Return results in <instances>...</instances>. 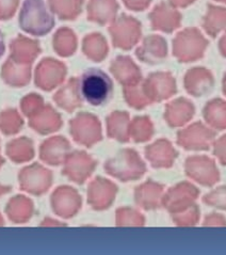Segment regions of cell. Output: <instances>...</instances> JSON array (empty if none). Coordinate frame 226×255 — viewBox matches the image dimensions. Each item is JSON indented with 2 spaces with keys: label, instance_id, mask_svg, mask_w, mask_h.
<instances>
[{
  "label": "cell",
  "instance_id": "8992f818",
  "mask_svg": "<svg viewBox=\"0 0 226 255\" xmlns=\"http://www.w3.org/2000/svg\"><path fill=\"white\" fill-rule=\"evenodd\" d=\"M208 222L210 224H214V226H225L226 224V220L222 216H219V215H215L210 217L208 219Z\"/></svg>",
  "mask_w": 226,
  "mask_h": 255
},
{
  "label": "cell",
  "instance_id": "6da1fadb",
  "mask_svg": "<svg viewBox=\"0 0 226 255\" xmlns=\"http://www.w3.org/2000/svg\"><path fill=\"white\" fill-rule=\"evenodd\" d=\"M79 92L86 102L93 106L106 104L113 93V84L108 75L99 70L90 69L80 78Z\"/></svg>",
  "mask_w": 226,
  "mask_h": 255
},
{
  "label": "cell",
  "instance_id": "9c48e42d",
  "mask_svg": "<svg viewBox=\"0 0 226 255\" xmlns=\"http://www.w3.org/2000/svg\"><path fill=\"white\" fill-rule=\"evenodd\" d=\"M223 1H226V0H223Z\"/></svg>",
  "mask_w": 226,
  "mask_h": 255
},
{
  "label": "cell",
  "instance_id": "3957f363",
  "mask_svg": "<svg viewBox=\"0 0 226 255\" xmlns=\"http://www.w3.org/2000/svg\"><path fill=\"white\" fill-rule=\"evenodd\" d=\"M226 27V10L218 7L212 10L208 19V29L212 33H216Z\"/></svg>",
  "mask_w": 226,
  "mask_h": 255
},
{
  "label": "cell",
  "instance_id": "ba28073f",
  "mask_svg": "<svg viewBox=\"0 0 226 255\" xmlns=\"http://www.w3.org/2000/svg\"><path fill=\"white\" fill-rule=\"evenodd\" d=\"M2 52H3V42L1 39V35H0V56H1Z\"/></svg>",
  "mask_w": 226,
  "mask_h": 255
},
{
  "label": "cell",
  "instance_id": "52a82bcc",
  "mask_svg": "<svg viewBox=\"0 0 226 255\" xmlns=\"http://www.w3.org/2000/svg\"><path fill=\"white\" fill-rule=\"evenodd\" d=\"M221 50L223 54L226 56V35L223 37L221 41Z\"/></svg>",
  "mask_w": 226,
  "mask_h": 255
},
{
  "label": "cell",
  "instance_id": "277c9868",
  "mask_svg": "<svg viewBox=\"0 0 226 255\" xmlns=\"http://www.w3.org/2000/svg\"><path fill=\"white\" fill-rule=\"evenodd\" d=\"M205 201L210 205L226 209V187H221V188L210 193Z\"/></svg>",
  "mask_w": 226,
  "mask_h": 255
},
{
  "label": "cell",
  "instance_id": "5b68a950",
  "mask_svg": "<svg viewBox=\"0 0 226 255\" xmlns=\"http://www.w3.org/2000/svg\"><path fill=\"white\" fill-rule=\"evenodd\" d=\"M215 154L219 157L222 163L226 164V136L221 138L216 143L215 146Z\"/></svg>",
  "mask_w": 226,
  "mask_h": 255
},
{
  "label": "cell",
  "instance_id": "7a4b0ae2",
  "mask_svg": "<svg viewBox=\"0 0 226 255\" xmlns=\"http://www.w3.org/2000/svg\"><path fill=\"white\" fill-rule=\"evenodd\" d=\"M208 122L218 129L226 128V103L222 101H214L207 108Z\"/></svg>",
  "mask_w": 226,
  "mask_h": 255
}]
</instances>
